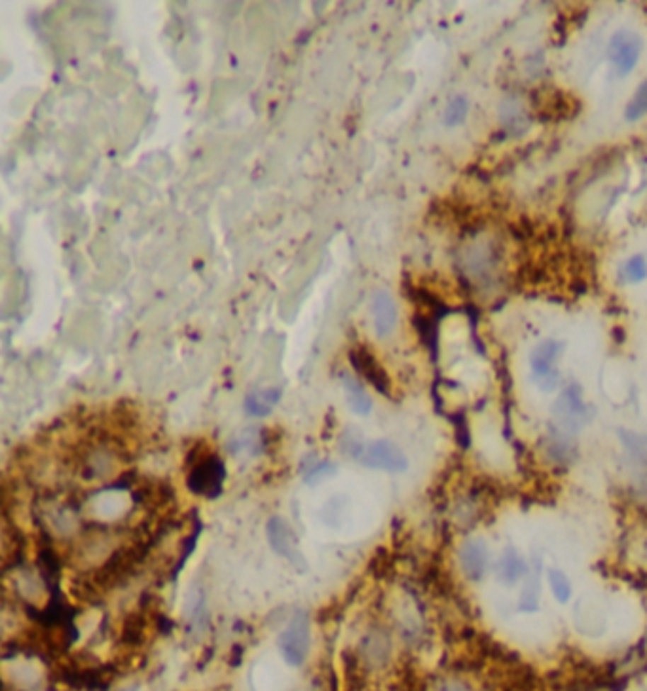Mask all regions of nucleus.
Here are the masks:
<instances>
[{"instance_id":"10","label":"nucleus","mask_w":647,"mask_h":691,"mask_svg":"<svg viewBox=\"0 0 647 691\" xmlns=\"http://www.w3.org/2000/svg\"><path fill=\"white\" fill-rule=\"evenodd\" d=\"M529 562H532L529 573L520 583L517 595V609L520 614H535L541 608V591H543L541 581L545 579L546 568L543 566V558L539 555L529 556Z\"/></svg>"},{"instance_id":"21","label":"nucleus","mask_w":647,"mask_h":691,"mask_svg":"<svg viewBox=\"0 0 647 691\" xmlns=\"http://www.w3.org/2000/svg\"><path fill=\"white\" fill-rule=\"evenodd\" d=\"M334 471H336V466H334L333 461L319 460L315 461V464H311V466L306 467V471H304V481H306V483H317V481H321V478L331 477Z\"/></svg>"},{"instance_id":"16","label":"nucleus","mask_w":647,"mask_h":691,"mask_svg":"<svg viewBox=\"0 0 647 691\" xmlns=\"http://www.w3.org/2000/svg\"><path fill=\"white\" fill-rule=\"evenodd\" d=\"M619 441L630 464L636 467H647V435L636 432H619Z\"/></svg>"},{"instance_id":"12","label":"nucleus","mask_w":647,"mask_h":691,"mask_svg":"<svg viewBox=\"0 0 647 691\" xmlns=\"http://www.w3.org/2000/svg\"><path fill=\"white\" fill-rule=\"evenodd\" d=\"M353 369H355L362 378L367 380L368 384H372L382 393H389V378H387L386 371L382 369V365L376 361V357L368 349L359 348L353 349L350 355Z\"/></svg>"},{"instance_id":"7","label":"nucleus","mask_w":647,"mask_h":691,"mask_svg":"<svg viewBox=\"0 0 647 691\" xmlns=\"http://www.w3.org/2000/svg\"><path fill=\"white\" fill-rule=\"evenodd\" d=\"M280 650L289 665L300 667L309 650V617L304 612H297L287 623L280 636Z\"/></svg>"},{"instance_id":"1","label":"nucleus","mask_w":647,"mask_h":691,"mask_svg":"<svg viewBox=\"0 0 647 691\" xmlns=\"http://www.w3.org/2000/svg\"><path fill=\"white\" fill-rule=\"evenodd\" d=\"M551 414L559 432L576 437L594 420V407L585 399L581 386L570 384L554 399Z\"/></svg>"},{"instance_id":"5","label":"nucleus","mask_w":647,"mask_h":691,"mask_svg":"<svg viewBox=\"0 0 647 691\" xmlns=\"http://www.w3.org/2000/svg\"><path fill=\"white\" fill-rule=\"evenodd\" d=\"M490 545L482 536H467L457 547V564L464 579L471 585H481L493 572Z\"/></svg>"},{"instance_id":"20","label":"nucleus","mask_w":647,"mask_h":691,"mask_svg":"<svg viewBox=\"0 0 647 691\" xmlns=\"http://www.w3.org/2000/svg\"><path fill=\"white\" fill-rule=\"evenodd\" d=\"M624 276L630 283H640L647 278V260L641 254H634L624 264Z\"/></svg>"},{"instance_id":"8","label":"nucleus","mask_w":647,"mask_h":691,"mask_svg":"<svg viewBox=\"0 0 647 691\" xmlns=\"http://www.w3.org/2000/svg\"><path fill=\"white\" fill-rule=\"evenodd\" d=\"M266 538L273 553H277L281 558H285L291 566L297 570H306V558H304L298 538L292 526L281 517H272L266 522Z\"/></svg>"},{"instance_id":"15","label":"nucleus","mask_w":647,"mask_h":691,"mask_svg":"<svg viewBox=\"0 0 647 691\" xmlns=\"http://www.w3.org/2000/svg\"><path fill=\"white\" fill-rule=\"evenodd\" d=\"M280 399H281L280 388L256 390L245 397L244 407L245 410H247V414L256 416V418H262V416H268V414L272 412L273 408H275V405L280 403Z\"/></svg>"},{"instance_id":"6","label":"nucleus","mask_w":647,"mask_h":691,"mask_svg":"<svg viewBox=\"0 0 647 691\" xmlns=\"http://www.w3.org/2000/svg\"><path fill=\"white\" fill-rule=\"evenodd\" d=\"M643 40L634 30L621 29L607 42V60L619 77H626L640 63Z\"/></svg>"},{"instance_id":"2","label":"nucleus","mask_w":647,"mask_h":691,"mask_svg":"<svg viewBox=\"0 0 647 691\" xmlns=\"http://www.w3.org/2000/svg\"><path fill=\"white\" fill-rule=\"evenodd\" d=\"M566 344L556 338H545L532 348L528 355L529 378L543 393H554L562 384L560 363L564 357Z\"/></svg>"},{"instance_id":"18","label":"nucleus","mask_w":647,"mask_h":691,"mask_svg":"<svg viewBox=\"0 0 647 691\" xmlns=\"http://www.w3.org/2000/svg\"><path fill=\"white\" fill-rule=\"evenodd\" d=\"M469 99L465 95L452 97L445 108V116H442V122H445L446 128H457V125L464 124L467 120V114H469Z\"/></svg>"},{"instance_id":"3","label":"nucleus","mask_w":647,"mask_h":691,"mask_svg":"<svg viewBox=\"0 0 647 691\" xmlns=\"http://www.w3.org/2000/svg\"><path fill=\"white\" fill-rule=\"evenodd\" d=\"M226 481L224 461L219 456L207 450H197L196 456H190L186 467V486L192 494L200 498H219L222 494Z\"/></svg>"},{"instance_id":"19","label":"nucleus","mask_w":647,"mask_h":691,"mask_svg":"<svg viewBox=\"0 0 647 691\" xmlns=\"http://www.w3.org/2000/svg\"><path fill=\"white\" fill-rule=\"evenodd\" d=\"M647 114V78L638 86L634 95L630 97V101L624 106V120L629 122H636V120L643 118Z\"/></svg>"},{"instance_id":"17","label":"nucleus","mask_w":647,"mask_h":691,"mask_svg":"<svg viewBox=\"0 0 647 691\" xmlns=\"http://www.w3.org/2000/svg\"><path fill=\"white\" fill-rule=\"evenodd\" d=\"M389 657V640L382 632H370L362 640V659L370 665H384Z\"/></svg>"},{"instance_id":"4","label":"nucleus","mask_w":647,"mask_h":691,"mask_svg":"<svg viewBox=\"0 0 647 691\" xmlns=\"http://www.w3.org/2000/svg\"><path fill=\"white\" fill-rule=\"evenodd\" d=\"M351 456L361 466L376 471L404 473L410 467V461L404 450L389 439H378L370 443H357L350 449Z\"/></svg>"},{"instance_id":"11","label":"nucleus","mask_w":647,"mask_h":691,"mask_svg":"<svg viewBox=\"0 0 647 691\" xmlns=\"http://www.w3.org/2000/svg\"><path fill=\"white\" fill-rule=\"evenodd\" d=\"M370 312H372V323H374V332L380 338H387L397 327V306L393 296L387 291H378L372 296L370 302Z\"/></svg>"},{"instance_id":"9","label":"nucleus","mask_w":647,"mask_h":691,"mask_svg":"<svg viewBox=\"0 0 647 691\" xmlns=\"http://www.w3.org/2000/svg\"><path fill=\"white\" fill-rule=\"evenodd\" d=\"M532 562L517 545H505L493 561V579L505 589H518L529 573Z\"/></svg>"},{"instance_id":"13","label":"nucleus","mask_w":647,"mask_h":691,"mask_svg":"<svg viewBox=\"0 0 647 691\" xmlns=\"http://www.w3.org/2000/svg\"><path fill=\"white\" fill-rule=\"evenodd\" d=\"M545 583L549 587L552 600L560 606H568L573 600V583L566 570L560 566H546Z\"/></svg>"},{"instance_id":"14","label":"nucleus","mask_w":647,"mask_h":691,"mask_svg":"<svg viewBox=\"0 0 647 691\" xmlns=\"http://www.w3.org/2000/svg\"><path fill=\"white\" fill-rule=\"evenodd\" d=\"M342 388H344L348 407L359 416H368L370 410H372V399L367 393V390L362 388L361 382L350 376V374H344L342 376Z\"/></svg>"}]
</instances>
